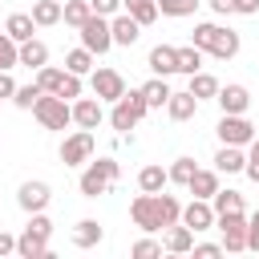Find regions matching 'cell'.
I'll list each match as a JSON object with an SVG mask.
<instances>
[{
    "label": "cell",
    "mask_w": 259,
    "mask_h": 259,
    "mask_svg": "<svg viewBox=\"0 0 259 259\" xmlns=\"http://www.w3.org/2000/svg\"><path fill=\"white\" fill-rule=\"evenodd\" d=\"M190 45H198L202 53H210V57H219V61H231L235 53H239V32L235 28H223V24H194V32H190Z\"/></svg>",
    "instance_id": "obj_1"
},
{
    "label": "cell",
    "mask_w": 259,
    "mask_h": 259,
    "mask_svg": "<svg viewBox=\"0 0 259 259\" xmlns=\"http://www.w3.org/2000/svg\"><path fill=\"white\" fill-rule=\"evenodd\" d=\"M49 235H53V223H49L45 210H36L28 219V227L16 235V255L20 259H45L49 255Z\"/></svg>",
    "instance_id": "obj_2"
},
{
    "label": "cell",
    "mask_w": 259,
    "mask_h": 259,
    "mask_svg": "<svg viewBox=\"0 0 259 259\" xmlns=\"http://www.w3.org/2000/svg\"><path fill=\"white\" fill-rule=\"evenodd\" d=\"M146 109H150V101L142 97V89H125L117 101H113V113H109V125L117 130V134H130L142 117H146Z\"/></svg>",
    "instance_id": "obj_3"
},
{
    "label": "cell",
    "mask_w": 259,
    "mask_h": 259,
    "mask_svg": "<svg viewBox=\"0 0 259 259\" xmlns=\"http://www.w3.org/2000/svg\"><path fill=\"white\" fill-rule=\"evenodd\" d=\"M117 174H121V166H117L113 158H97V162H89V166L81 170L77 186H81L85 198H97V194H105V190L117 182Z\"/></svg>",
    "instance_id": "obj_4"
},
{
    "label": "cell",
    "mask_w": 259,
    "mask_h": 259,
    "mask_svg": "<svg viewBox=\"0 0 259 259\" xmlns=\"http://www.w3.org/2000/svg\"><path fill=\"white\" fill-rule=\"evenodd\" d=\"M32 113H36V121L45 130H65L73 121V105L65 97H57V93H40V101L32 105Z\"/></svg>",
    "instance_id": "obj_5"
},
{
    "label": "cell",
    "mask_w": 259,
    "mask_h": 259,
    "mask_svg": "<svg viewBox=\"0 0 259 259\" xmlns=\"http://www.w3.org/2000/svg\"><path fill=\"white\" fill-rule=\"evenodd\" d=\"M214 227H219V235H223V251H247V227H251V219H247L243 210L219 214Z\"/></svg>",
    "instance_id": "obj_6"
},
{
    "label": "cell",
    "mask_w": 259,
    "mask_h": 259,
    "mask_svg": "<svg viewBox=\"0 0 259 259\" xmlns=\"http://www.w3.org/2000/svg\"><path fill=\"white\" fill-rule=\"evenodd\" d=\"M77 32H81V45H85L93 57L113 49V28H109V16H97V12H93V16L77 28Z\"/></svg>",
    "instance_id": "obj_7"
},
{
    "label": "cell",
    "mask_w": 259,
    "mask_h": 259,
    "mask_svg": "<svg viewBox=\"0 0 259 259\" xmlns=\"http://www.w3.org/2000/svg\"><path fill=\"white\" fill-rule=\"evenodd\" d=\"M219 142H223V146H251V142H255V125L247 121V113H223V121H219Z\"/></svg>",
    "instance_id": "obj_8"
},
{
    "label": "cell",
    "mask_w": 259,
    "mask_h": 259,
    "mask_svg": "<svg viewBox=\"0 0 259 259\" xmlns=\"http://www.w3.org/2000/svg\"><path fill=\"white\" fill-rule=\"evenodd\" d=\"M89 158H93V134L89 130H77L61 142V162L65 166H85Z\"/></svg>",
    "instance_id": "obj_9"
},
{
    "label": "cell",
    "mask_w": 259,
    "mask_h": 259,
    "mask_svg": "<svg viewBox=\"0 0 259 259\" xmlns=\"http://www.w3.org/2000/svg\"><path fill=\"white\" fill-rule=\"evenodd\" d=\"M130 219H134V227H142V231H162V219H158V198L142 190V194L130 202Z\"/></svg>",
    "instance_id": "obj_10"
},
{
    "label": "cell",
    "mask_w": 259,
    "mask_h": 259,
    "mask_svg": "<svg viewBox=\"0 0 259 259\" xmlns=\"http://www.w3.org/2000/svg\"><path fill=\"white\" fill-rule=\"evenodd\" d=\"M89 85H93V93H97L101 101H117V97L125 93V77H121L117 69H93Z\"/></svg>",
    "instance_id": "obj_11"
},
{
    "label": "cell",
    "mask_w": 259,
    "mask_h": 259,
    "mask_svg": "<svg viewBox=\"0 0 259 259\" xmlns=\"http://www.w3.org/2000/svg\"><path fill=\"white\" fill-rule=\"evenodd\" d=\"M214 219H219V214H214L210 198H190V202L182 206V223H186L194 235H198V231H210V227H214Z\"/></svg>",
    "instance_id": "obj_12"
},
{
    "label": "cell",
    "mask_w": 259,
    "mask_h": 259,
    "mask_svg": "<svg viewBox=\"0 0 259 259\" xmlns=\"http://www.w3.org/2000/svg\"><path fill=\"white\" fill-rule=\"evenodd\" d=\"M49 198H53L49 182H20V190H16V202H20V210H28V214L45 210V206H49Z\"/></svg>",
    "instance_id": "obj_13"
},
{
    "label": "cell",
    "mask_w": 259,
    "mask_h": 259,
    "mask_svg": "<svg viewBox=\"0 0 259 259\" xmlns=\"http://www.w3.org/2000/svg\"><path fill=\"white\" fill-rule=\"evenodd\" d=\"M101 117H105V109H101V97L93 93V97H77L73 101V121L81 125V130H97L101 125Z\"/></svg>",
    "instance_id": "obj_14"
},
{
    "label": "cell",
    "mask_w": 259,
    "mask_h": 259,
    "mask_svg": "<svg viewBox=\"0 0 259 259\" xmlns=\"http://www.w3.org/2000/svg\"><path fill=\"white\" fill-rule=\"evenodd\" d=\"M146 65H150L154 77H170V73H178V49L174 45H154L150 57H146Z\"/></svg>",
    "instance_id": "obj_15"
},
{
    "label": "cell",
    "mask_w": 259,
    "mask_h": 259,
    "mask_svg": "<svg viewBox=\"0 0 259 259\" xmlns=\"http://www.w3.org/2000/svg\"><path fill=\"white\" fill-rule=\"evenodd\" d=\"M214 101H219V109H223V113H247L251 93H247V85H219Z\"/></svg>",
    "instance_id": "obj_16"
},
{
    "label": "cell",
    "mask_w": 259,
    "mask_h": 259,
    "mask_svg": "<svg viewBox=\"0 0 259 259\" xmlns=\"http://www.w3.org/2000/svg\"><path fill=\"white\" fill-rule=\"evenodd\" d=\"M109 28H113V45H125V49H130V45L142 36V24H138V20L125 12V8H121L117 16H109Z\"/></svg>",
    "instance_id": "obj_17"
},
{
    "label": "cell",
    "mask_w": 259,
    "mask_h": 259,
    "mask_svg": "<svg viewBox=\"0 0 259 259\" xmlns=\"http://www.w3.org/2000/svg\"><path fill=\"white\" fill-rule=\"evenodd\" d=\"M162 247H166L170 255H186V251H194V231H190L186 223H174V227H166Z\"/></svg>",
    "instance_id": "obj_18"
},
{
    "label": "cell",
    "mask_w": 259,
    "mask_h": 259,
    "mask_svg": "<svg viewBox=\"0 0 259 259\" xmlns=\"http://www.w3.org/2000/svg\"><path fill=\"white\" fill-rule=\"evenodd\" d=\"M166 113H170L174 121H190V117L198 113V97H194L190 89H182V93H170V101H166Z\"/></svg>",
    "instance_id": "obj_19"
},
{
    "label": "cell",
    "mask_w": 259,
    "mask_h": 259,
    "mask_svg": "<svg viewBox=\"0 0 259 259\" xmlns=\"http://www.w3.org/2000/svg\"><path fill=\"white\" fill-rule=\"evenodd\" d=\"M214 170H219V174H243V170H247L243 146H223V150L214 154Z\"/></svg>",
    "instance_id": "obj_20"
},
{
    "label": "cell",
    "mask_w": 259,
    "mask_h": 259,
    "mask_svg": "<svg viewBox=\"0 0 259 259\" xmlns=\"http://www.w3.org/2000/svg\"><path fill=\"white\" fill-rule=\"evenodd\" d=\"M4 32H8L16 45L32 40V32H36V20H32V12H12V16L4 20Z\"/></svg>",
    "instance_id": "obj_21"
},
{
    "label": "cell",
    "mask_w": 259,
    "mask_h": 259,
    "mask_svg": "<svg viewBox=\"0 0 259 259\" xmlns=\"http://www.w3.org/2000/svg\"><path fill=\"white\" fill-rule=\"evenodd\" d=\"M61 12H65L61 0H36V4H32V20H36V28H53V24H61Z\"/></svg>",
    "instance_id": "obj_22"
},
{
    "label": "cell",
    "mask_w": 259,
    "mask_h": 259,
    "mask_svg": "<svg viewBox=\"0 0 259 259\" xmlns=\"http://www.w3.org/2000/svg\"><path fill=\"white\" fill-rule=\"evenodd\" d=\"M166 182H170V170H162V166H142V174H138V186L146 190V194H158V190H166Z\"/></svg>",
    "instance_id": "obj_23"
},
{
    "label": "cell",
    "mask_w": 259,
    "mask_h": 259,
    "mask_svg": "<svg viewBox=\"0 0 259 259\" xmlns=\"http://www.w3.org/2000/svg\"><path fill=\"white\" fill-rule=\"evenodd\" d=\"M101 239H105V231H101L97 219H81V223L73 227V243H77V247H97Z\"/></svg>",
    "instance_id": "obj_24"
},
{
    "label": "cell",
    "mask_w": 259,
    "mask_h": 259,
    "mask_svg": "<svg viewBox=\"0 0 259 259\" xmlns=\"http://www.w3.org/2000/svg\"><path fill=\"white\" fill-rule=\"evenodd\" d=\"M121 8H125L142 28H146V24H154V20L162 16V12H158V0H121Z\"/></svg>",
    "instance_id": "obj_25"
},
{
    "label": "cell",
    "mask_w": 259,
    "mask_h": 259,
    "mask_svg": "<svg viewBox=\"0 0 259 259\" xmlns=\"http://www.w3.org/2000/svg\"><path fill=\"white\" fill-rule=\"evenodd\" d=\"M20 65H28V69H40V65H49V45L45 40H24L20 45Z\"/></svg>",
    "instance_id": "obj_26"
},
{
    "label": "cell",
    "mask_w": 259,
    "mask_h": 259,
    "mask_svg": "<svg viewBox=\"0 0 259 259\" xmlns=\"http://www.w3.org/2000/svg\"><path fill=\"white\" fill-rule=\"evenodd\" d=\"M170 93H174V89L166 85V77H150V81L142 85V97L150 101V109H162V105L170 101Z\"/></svg>",
    "instance_id": "obj_27"
},
{
    "label": "cell",
    "mask_w": 259,
    "mask_h": 259,
    "mask_svg": "<svg viewBox=\"0 0 259 259\" xmlns=\"http://www.w3.org/2000/svg\"><path fill=\"white\" fill-rule=\"evenodd\" d=\"M186 190H190L194 198H214V190H219V170H198Z\"/></svg>",
    "instance_id": "obj_28"
},
{
    "label": "cell",
    "mask_w": 259,
    "mask_h": 259,
    "mask_svg": "<svg viewBox=\"0 0 259 259\" xmlns=\"http://www.w3.org/2000/svg\"><path fill=\"white\" fill-rule=\"evenodd\" d=\"M89 16H93V4H89V0H65V12H61V20H65V24L81 28Z\"/></svg>",
    "instance_id": "obj_29"
},
{
    "label": "cell",
    "mask_w": 259,
    "mask_h": 259,
    "mask_svg": "<svg viewBox=\"0 0 259 259\" xmlns=\"http://www.w3.org/2000/svg\"><path fill=\"white\" fill-rule=\"evenodd\" d=\"M210 206H214V214H231V210H243V194L239 190H214V198H210Z\"/></svg>",
    "instance_id": "obj_30"
},
{
    "label": "cell",
    "mask_w": 259,
    "mask_h": 259,
    "mask_svg": "<svg viewBox=\"0 0 259 259\" xmlns=\"http://www.w3.org/2000/svg\"><path fill=\"white\" fill-rule=\"evenodd\" d=\"M65 69L69 73H77V77H85L89 69H93V53L81 45V49H73V53H65Z\"/></svg>",
    "instance_id": "obj_31"
},
{
    "label": "cell",
    "mask_w": 259,
    "mask_h": 259,
    "mask_svg": "<svg viewBox=\"0 0 259 259\" xmlns=\"http://www.w3.org/2000/svg\"><path fill=\"white\" fill-rule=\"evenodd\" d=\"M198 69H202V49H198V45H182V49H178V73L190 77V73H198Z\"/></svg>",
    "instance_id": "obj_32"
},
{
    "label": "cell",
    "mask_w": 259,
    "mask_h": 259,
    "mask_svg": "<svg viewBox=\"0 0 259 259\" xmlns=\"http://www.w3.org/2000/svg\"><path fill=\"white\" fill-rule=\"evenodd\" d=\"M190 93H194L198 101H206V97L219 93V81H214L210 73H190Z\"/></svg>",
    "instance_id": "obj_33"
},
{
    "label": "cell",
    "mask_w": 259,
    "mask_h": 259,
    "mask_svg": "<svg viewBox=\"0 0 259 259\" xmlns=\"http://www.w3.org/2000/svg\"><path fill=\"white\" fill-rule=\"evenodd\" d=\"M198 174V162L194 158H174V166H170V182H178V186H190V178Z\"/></svg>",
    "instance_id": "obj_34"
},
{
    "label": "cell",
    "mask_w": 259,
    "mask_h": 259,
    "mask_svg": "<svg viewBox=\"0 0 259 259\" xmlns=\"http://www.w3.org/2000/svg\"><path fill=\"white\" fill-rule=\"evenodd\" d=\"M40 93H45V89H40L36 81H28V85H16V93H12V101H16V109H32V105L40 101Z\"/></svg>",
    "instance_id": "obj_35"
},
{
    "label": "cell",
    "mask_w": 259,
    "mask_h": 259,
    "mask_svg": "<svg viewBox=\"0 0 259 259\" xmlns=\"http://www.w3.org/2000/svg\"><path fill=\"white\" fill-rule=\"evenodd\" d=\"M198 4L202 0H158V12L162 16H194Z\"/></svg>",
    "instance_id": "obj_36"
},
{
    "label": "cell",
    "mask_w": 259,
    "mask_h": 259,
    "mask_svg": "<svg viewBox=\"0 0 259 259\" xmlns=\"http://www.w3.org/2000/svg\"><path fill=\"white\" fill-rule=\"evenodd\" d=\"M12 65H20V45L8 32H0V69H12Z\"/></svg>",
    "instance_id": "obj_37"
},
{
    "label": "cell",
    "mask_w": 259,
    "mask_h": 259,
    "mask_svg": "<svg viewBox=\"0 0 259 259\" xmlns=\"http://www.w3.org/2000/svg\"><path fill=\"white\" fill-rule=\"evenodd\" d=\"M61 77H65V69H53V65H40V69H36V85H40L45 93H57Z\"/></svg>",
    "instance_id": "obj_38"
},
{
    "label": "cell",
    "mask_w": 259,
    "mask_h": 259,
    "mask_svg": "<svg viewBox=\"0 0 259 259\" xmlns=\"http://www.w3.org/2000/svg\"><path fill=\"white\" fill-rule=\"evenodd\" d=\"M57 97H65V101H77V97H81V77L65 69V77H61V85H57Z\"/></svg>",
    "instance_id": "obj_39"
},
{
    "label": "cell",
    "mask_w": 259,
    "mask_h": 259,
    "mask_svg": "<svg viewBox=\"0 0 259 259\" xmlns=\"http://www.w3.org/2000/svg\"><path fill=\"white\" fill-rule=\"evenodd\" d=\"M130 255H134V259H154V255H162V243H154V239H138V243L130 247Z\"/></svg>",
    "instance_id": "obj_40"
},
{
    "label": "cell",
    "mask_w": 259,
    "mask_h": 259,
    "mask_svg": "<svg viewBox=\"0 0 259 259\" xmlns=\"http://www.w3.org/2000/svg\"><path fill=\"white\" fill-rule=\"evenodd\" d=\"M243 174H247L251 182H259V138L247 146V170H243Z\"/></svg>",
    "instance_id": "obj_41"
},
{
    "label": "cell",
    "mask_w": 259,
    "mask_h": 259,
    "mask_svg": "<svg viewBox=\"0 0 259 259\" xmlns=\"http://www.w3.org/2000/svg\"><path fill=\"white\" fill-rule=\"evenodd\" d=\"M89 4H93L97 16H117L121 12V0H89Z\"/></svg>",
    "instance_id": "obj_42"
},
{
    "label": "cell",
    "mask_w": 259,
    "mask_h": 259,
    "mask_svg": "<svg viewBox=\"0 0 259 259\" xmlns=\"http://www.w3.org/2000/svg\"><path fill=\"white\" fill-rule=\"evenodd\" d=\"M194 255L198 259H219L223 255V243H194Z\"/></svg>",
    "instance_id": "obj_43"
},
{
    "label": "cell",
    "mask_w": 259,
    "mask_h": 259,
    "mask_svg": "<svg viewBox=\"0 0 259 259\" xmlns=\"http://www.w3.org/2000/svg\"><path fill=\"white\" fill-rule=\"evenodd\" d=\"M12 93H16V81L8 77V69H0V101H4V97H12Z\"/></svg>",
    "instance_id": "obj_44"
},
{
    "label": "cell",
    "mask_w": 259,
    "mask_h": 259,
    "mask_svg": "<svg viewBox=\"0 0 259 259\" xmlns=\"http://www.w3.org/2000/svg\"><path fill=\"white\" fill-rule=\"evenodd\" d=\"M235 12L239 16H255L259 12V0H235Z\"/></svg>",
    "instance_id": "obj_45"
},
{
    "label": "cell",
    "mask_w": 259,
    "mask_h": 259,
    "mask_svg": "<svg viewBox=\"0 0 259 259\" xmlns=\"http://www.w3.org/2000/svg\"><path fill=\"white\" fill-rule=\"evenodd\" d=\"M247 251H259V223L251 219V227H247Z\"/></svg>",
    "instance_id": "obj_46"
},
{
    "label": "cell",
    "mask_w": 259,
    "mask_h": 259,
    "mask_svg": "<svg viewBox=\"0 0 259 259\" xmlns=\"http://www.w3.org/2000/svg\"><path fill=\"white\" fill-rule=\"evenodd\" d=\"M206 4H210L219 16H231V12H235V0H206Z\"/></svg>",
    "instance_id": "obj_47"
},
{
    "label": "cell",
    "mask_w": 259,
    "mask_h": 259,
    "mask_svg": "<svg viewBox=\"0 0 259 259\" xmlns=\"http://www.w3.org/2000/svg\"><path fill=\"white\" fill-rule=\"evenodd\" d=\"M12 251H16V239L8 231H0V255H12Z\"/></svg>",
    "instance_id": "obj_48"
}]
</instances>
